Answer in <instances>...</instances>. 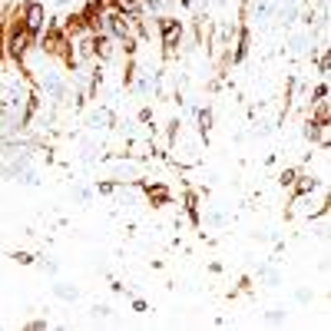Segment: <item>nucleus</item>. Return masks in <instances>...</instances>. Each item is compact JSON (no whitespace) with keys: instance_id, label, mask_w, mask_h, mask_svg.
<instances>
[{"instance_id":"f257e3e1","label":"nucleus","mask_w":331,"mask_h":331,"mask_svg":"<svg viewBox=\"0 0 331 331\" xmlns=\"http://www.w3.org/2000/svg\"><path fill=\"white\" fill-rule=\"evenodd\" d=\"M40 50H43L46 56H63L66 50H70V37H66V30L60 27L56 20H50L46 30L40 33Z\"/></svg>"},{"instance_id":"f03ea898","label":"nucleus","mask_w":331,"mask_h":331,"mask_svg":"<svg viewBox=\"0 0 331 331\" xmlns=\"http://www.w3.org/2000/svg\"><path fill=\"white\" fill-rule=\"evenodd\" d=\"M17 13H20V20H23V27H27V30H33V33L43 30V23H46L43 3H37V0H23V3L17 7Z\"/></svg>"},{"instance_id":"7ed1b4c3","label":"nucleus","mask_w":331,"mask_h":331,"mask_svg":"<svg viewBox=\"0 0 331 331\" xmlns=\"http://www.w3.org/2000/svg\"><path fill=\"white\" fill-rule=\"evenodd\" d=\"M159 33H163L166 50H172L175 40L182 37V27H179V20H172V17H159Z\"/></svg>"},{"instance_id":"20e7f679","label":"nucleus","mask_w":331,"mask_h":331,"mask_svg":"<svg viewBox=\"0 0 331 331\" xmlns=\"http://www.w3.org/2000/svg\"><path fill=\"white\" fill-rule=\"evenodd\" d=\"M143 189H146V195H149V202L153 205H169V189H166V185H159V182H146V179H143Z\"/></svg>"},{"instance_id":"39448f33","label":"nucleus","mask_w":331,"mask_h":331,"mask_svg":"<svg viewBox=\"0 0 331 331\" xmlns=\"http://www.w3.org/2000/svg\"><path fill=\"white\" fill-rule=\"evenodd\" d=\"M325 126H328V123L312 120V123H308V129H305V136L312 139V143H318V139H322V143H328V133H325Z\"/></svg>"},{"instance_id":"423d86ee","label":"nucleus","mask_w":331,"mask_h":331,"mask_svg":"<svg viewBox=\"0 0 331 331\" xmlns=\"http://www.w3.org/2000/svg\"><path fill=\"white\" fill-rule=\"evenodd\" d=\"M53 292L60 295L63 302H76V298H80V288H70L66 282H56V285H53Z\"/></svg>"},{"instance_id":"0eeeda50","label":"nucleus","mask_w":331,"mask_h":331,"mask_svg":"<svg viewBox=\"0 0 331 331\" xmlns=\"http://www.w3.org/2000/svg\"><path fill=\"white\" fill-rule=\"evenodd\" d=\"M298 179H302V182L295 185V195H305V192H312L315 185H318V182L312 179V175H298Z\"/></svg>"},{"instance_id":"6e6552de","label":"nucleus","mask_w":331,"mask_h":331,"mask_svg":"<svg viewBox=\"0 0 331 331\" xmlns=\"http://www.w3.org/2000/svg\"><path fill=\"white\" fill-rule=\"evenodd\" d=\"M185 212H189V219L199 225V202H195V195H192V192L185 195Z\"/></svg>"},{"instance_id":"1a4fd4ad","label":"nucleus","mask_w":331,"mask_h":331,"mask_svg":"<svg viewBox=\"0 0 331 331\" xmlns=\"http://www.w3.org/2000/svg\"><path fill=\"white\" fill-rule=\"evenodd\" d=\"M199 129H202V133L212 129V113L209 110H199Z\"/></svg>"},{"instance_id":"9d476101","label":"nucleus","mask_w":331,"mask_h":331,"mask_svg":"<svg viewBox=\"0 0 331 331\" xmlns=\"http://www.w3.org/2000/svg\"><path fill=\"white\" fill-rule=\"evenodd\" d=\"M13 258H17L20 265H33V262H37V258L30 255V252H13Z\"/></svg>"},{"instance_id":"9b49d317","label":"nucleus","mask_w":331,"mask_h":331,"mask_svg":"<svg viewBox=\"0 0 331 331\" xmlns=\"http://www.w3.org/2000/svg\"><path fill=\"white\" fill-rule=\"evenodd\" d=\"M110 305H96V308H93V318H110Z\"/></svg>"},{"instance_id":"f8f14e48","label":"nucleus","mask_w":331,"mask_h":331,"mask_svg":"<svg viewBox=\"0 0 331 331\" xmlns=\"http://www.w3.org/2000/svg\"><path fill=\"white\" fill-rule=\"evenodd\" d=\"M295 179H298L295 169H285V172H282V185H295Z\"/></svg>"},{"instance_id":"ddd939ff","label":"nucleus","mask_w":331,"mask_h":331,"mask_svg":"<svg viewBox=\"0 0 331 331\" xmlns=\"http://www.w3.org/2000/svg\"><path fill=\"white\" fill-rule=\"evenodd\" d=\"M325 96H328V86H325V83H322V86L315 90V100H325ZM315 100H312V103H315Z\"/></svg>"},{"instance_id":"4468645a","label":"nucleus","mask_w":331,"mask_h":331,"mask_svg":"<svg viewBox=\"0 0 331 331\" xmlns=\"http://www.w3.org/2000/svg\"><path fill=\"white\" fill-rule=\"evenodd\" d=\"M146 3H149V7H159V0H146Z\"/></svg>"},{"instance_id":"2eb2a0df","label":"nucleus","mask_w":331,"mask_h":331,"mask_svg":"<svg viewBox=\"0 0 331 331\" xmlns=\"http://www.w3.org/2000/svg\"><path fill=\"white\" fill-rule=\"evenodd\" d=\"M179 3H189V0H179Z\"/></svg>"}]
</instances>
